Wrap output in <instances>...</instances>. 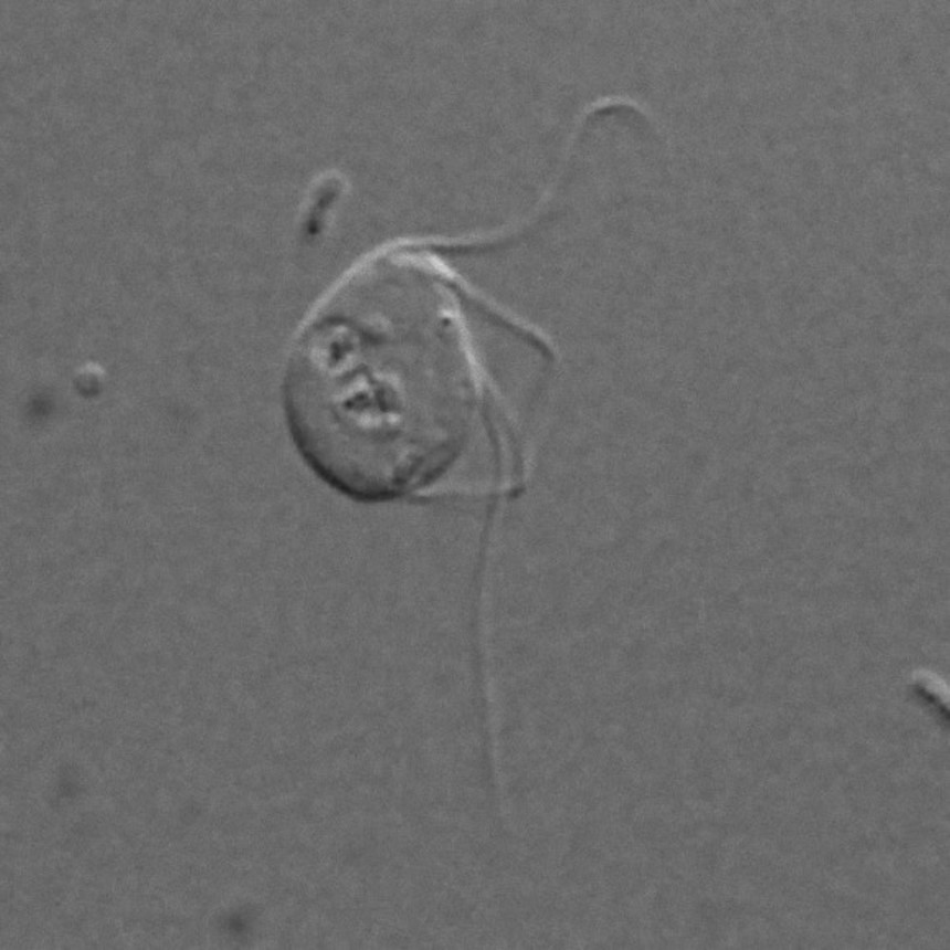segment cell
I'll return each mask as SVG.
<instances>
[{"instance_id":"1","label":"cell","mask_w":950,"mask_h":950,"mask_svg":"<svg viewBox=\"0 0 950 950\" xmlns=\"http://www.w3.org/2000/svg\"><path fill=\"white\" fill-rule=\"evenodd\" d=\"M379 310L323 307L288 360L286 423L310 471L358 502H384L429 483L457 454L463 428L437 409L423 350Z\"/></svg>"}]
</instances>
